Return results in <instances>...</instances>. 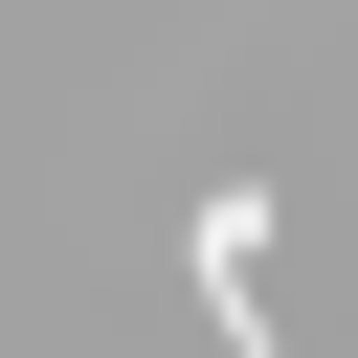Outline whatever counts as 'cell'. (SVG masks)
Instances as JSON below:
<instances>
[{
    "instance_id": "cell-1",
    "label": "cell",
    "mask_w": 358,
    "mask_h": 358,
    "mask_svg": "<svg viewBox=\"0 0 358 358\" xmlns=\"http://www.w3.org/2000/svg\"><path fill=\"white\" fill-rule=\"evenodd\" d=\"M179 246H201V313H224V358H268V179H201V201H179Z\"/></svg>"
}]
</instances>
